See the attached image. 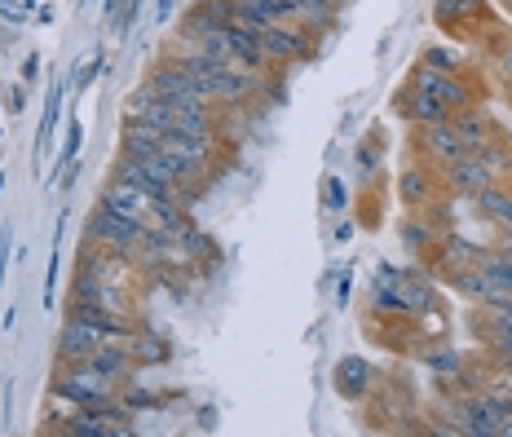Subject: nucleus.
Returning a JSON list of instances; mask_svg holds the SVG:
<instances>
[{
	"label": "nucleus",
	"instance_id": "obj_1",
	"mask_svg": "<svg viewBox=\"0 0 512 437\" xmlns=\"http://www.w3.org/2000/svg\"><path fill=\"white\" fill-rule=\"evenodd\" d=\"M115 393H120V380L106 376L93 358H58V367H53V398L67 407H102Z\"/></svg>",
	"mask_w": 512,
	"mask_h": 437
},
{
	"label": "nucleus",
	"instance_id": "obj_2",
	"mask_svg": "<svg viewBox=\"0 0 512 437\" xmlns=\"http://www.w3.org/2000/svg\"><path fill=\"white\" fill-rule=\"evenodd\" d=\"M146 230L151 226H142V221H133V217H124V212L98 204L89 212L84 239H89L93 248H106V252H115V257L137 261V252H142V243H146Z\"/></svg>",
	"mask_w": 512,
	"mask_h": 437
},
{
	"label": "nucleus",
	"instance_id": "obj_3",
	"mask_svg": "<svg viewBox=\"0 0 512 437\" xmlns=\"http://www.w3.org/2000/svg\"><path fill=\"white\" fill-rule=\"evenodd\" d=\"M256 40H261V53L270 67H296V62H309L318 53V36L301 23H270L261 27Z\"/></svg>",
	"mask_w": 512,
	"mask_h": 437
},
{
	"label": "nucleus",
	"instance_id": "obj_4",
	"mask_svg": "<svg viewBox=\"0 0 512 437\" xmlns=\"http://www.w3.org/2000/svg\"><path fill=\"white\" fill-rule=\"evenodd\" d=\"M407 84H415L420 93L437 98L451 115H455V111H464V106H477V102H482V93H477L464 76H455V71H433V67H424V62L411 71V80H407Z\"/></svg>",
	"mask_w": 512,
	"mask_h": 437
},
{
	"label": "nucleus",
	"instance_id": "obj_5",
	"mask_svg": "<svg viewBox=\"0 0 512 437\" xmlns=\"http://www.w3.org/2000/svg\"><path fill=\"white\" fill-rule=\"evenodd\" d=\"M495 181H504V173H499L495 164H490L486 155H460L455 164L442 168V186L451 190L455 199H473L482 195L486 186H495Z\"/></svg>",
	"mask_w": 512,
	"mask_h": 437
},
{
	"label": "nucleus",
	"instance_id": "obj_6",
	"mask_svg": "<svg viewBox=\"0 0 512 437\" xmlns=\"http://www.w3.org/2000/svg\"><path fill=\"white\" fill-rule=\"evenodd\" d=\"M106 340H120V336H115L111 327L84 318V314H67V318H62V332H58V358H71V362L93 358Z\"/></svg>",
	"mask_w": 512,
	"mask_h": 437
},
{
	"label": "nucleus",
	"instance_id": "obj_7",
	"mask_svg": "<svg viewBox=\"0 0 512 437\" xmlns=\"http://www.w3.org/2000/svg\"><path fill=\"white\" fill-rule=\"evenodd\" d=\"M437 186H442V173H437V164H429V159H420V164H407L398 173V199L407 212H420L429 208L437 199Z\"/></svg>",
	"mask_w": 512,
	"mask_h": 437
},
{
	"label": "nucleus",
	"instance_id": "obj_8",
	"mask_svg": "<svg viewBox=\"0 0 512 437\" xmlns=\"http://www.w3.org/2000/svg\"><path fill=\"white\" fill-rule=\"evenodd\" d=\"M102 204H106V208H115V212H124V217H133V221H142V226H151V208H155V199L146 195L142 186H133L128 177H120V173H115V177L102 186Z\"/></svg>",
	"mask_w": 512,
	"mask_h": 437
},
{
	"label": "nucleus",
	"instance_id": "obj_9",
	"mask_svg": "<svg viewBox=\"0 0 512 437\" xmlns=\"http://www.w3.org/2000/svg\"><path fill=\"white\" fill-rule=\"evenodd\" d=\"M451 124H455V133H460V142H464V155L486 151L495 137H504V133H499V124L486 115L482 102H477V106H464V111H455Z\"/></svg>",
	"mask_w": 512,
	"mask_h": 437
},
{
	"label": "nucleus",
	"instance_id": "obj_10",
	"mask_svg": "<svg viewBox=\"0 0 512 437\" xmlns=\"http://www.w3.org/2000/svg\"><path fill=\"white\" fill-rule=\"evenodd\" d=\"M415 133H420V137H415L420 155L429 159V164H437V168L455 164V159L464 155V142H460V133H455V124H451V120H442V124H424V129H415Z\"/></svg>",
	"mask_w": 512,
	"mask_h": 437
},
{
	"label": "nucleus",
	"instance_id": "obj_11",
	"mask_svg": "<svg viewBox=\"0 0 512 437\" xmlns=\"http://www.w3.org/2000/svg\"><path fill=\"white\" fill-rule=\"evenodd\" d=\"M393 106H398L402 115L415 124V129H424V124H442V120H451V111H446L437 98H429V93H420L415 84H407V89L393 98Z\"/></svg>",
	"mask_w": 512,
	"mask_h": 437
},
{
	"label": "nucleus",
	"instance_id": "obj_12",
	"mask_svg": "<svg viewBox=\"0 0 512 437\" xmlns=\"http://www.w3.org/2000/svg\"><path fill=\"white\" fill-rule=\"evenodd\" d=\"M371 380H376V371H371L367 358L349 354V358L336 362V389H340V398H349V402L367 398V393H371Z\"/></svg>",
	"mask_w": 512,
	"mask_h": 437
},
{
	"label": "nucleus",
	"instance_id": "obj_13",
	"mask_svg": "<svg viewBox=\"0 0 512 437\" xmlns=\"http://www.w3.org/2000/svg\"><path fill=\"white\" fill-rule=\"evenodd\" d=\"M164 129H155V124L146 120H124V133H120V155H133V159H146V155H159V146H164Z\"/></svg>",
	"mask_w": 512,
	"mask_h": 437
},
{
	"label": "nucleus",
	"instance_id": "obj_14",
	"mask_svg": "<svg viewBox=\"0 0 512 437\" xmlns=\"http://www.w3.org/2000/svg\"><path fill=\"white\" fill-rule=\"evenodd\" d=\"M482 345L499 367H512V314H486L482 309Z\"/></svg>",
	"mask_w": 512,
	"mask_h": 437
},
{
	"label": "nucleus",
	"instance_id": "obj_15",
	"mask_svg": "<svg viewBox=\"0 0 512 437\" xmlns=\"http://www.w3.org/2000/svg\"><path fill=\"white\" fill-rule=\"evenodd\" d=\"M473 204L490 226H512V186H504V181H495L482 195H473Z\"/></svg>",
	"mask_w": 512,
	"mask_h": 437
},
{
	"label": "nucleus",
	"instance_id": "obj_16",
	"mask_svg": "<svg viewBox=\"0 0 512 437\" xmlns=\"http://www.w3.org/2000/svg\"><path fill=\"white\" fill-rule=\"evenodd\" d=\"M437 23L442 27H468V18H477V23H490V9L482 0H437Z\"/></svg>",
	"mask_w": 512,
	"mask_h": 437
},
{
	"label": "nucleus",
	"instance_id": "obj_17",
	"mask_svg": "<svg viewBox=\"0 0 512 437\" xmlns=\"http://www.w3.org/2000/svg\"><path fill=\"white\" fill-rule=\"evenodd\" d=\"M477 270L486 274V283L495 287V292L512 296V257L499 248H482V257H477Z\"/></svg>",
	"mask_w": 512,
	"mask_h": 437
},
{
	"label": "nucleus",
	"instance_id": "obj_18",
	"mask_svg": "<svg viewBox=\"0 0 512 437\" xmlns=\"http://www.w3.org/2000/svg\"><path fill=\"white\" fill-rule=\"evenodd\" d=\"M336 14H340V0H301V14H296V23H301L305 31H327L336 23Z\"/></svg>",
	"mask_w": 512,
	"mask_h": 437
},
{
	"label": "nucleus",
	"instance_id": "obj_19",
	"mask_svg": "<svg viewBox=\"0 0 512 437\" xmlns=\"http://www.w3.org/2000/svg\"><path fill=\"white\" fill-rule=\"evenodd\" d=\"M124 345L133 349V358H137V367H146V362H168V345L159 336H151V332H142V327H137L133 336H124Z\"/></svg>",
	"mask_w": 512,
	"mask_h": 437
},
{
	"label": "nucleus",
	"instance_id": "obj_20",
	"mask_svg": "<svg viewBox=\"0 0 512 437\" xmlns=\"http://www.w3.org/2000/svg\"><path fill=\"white\" fill-rule=\"evenodd\" d=\"M424 67H433V71H455V76H460V71H464V58H460V53H455V49H442V45H437V49H424Z\"/></svg>",
	"mask_w": 512,
	"mask_h": 437
},
{
	"label": "nucleus",
	"instance_id": "obj_21",
	"mask_svg": "<svg viewBox=\"0 0 512 437\" xmlns=\"http://www.w3.org/2000/svg\"><path fill=\"white\" fill-rule=\"evenodd\" d=\"M424 358H429V367H433V371H446V376H451V371H460V358H455L446 345L429 349V354H424Z\"/></svg>",
	"mask_w": 512,
	"mask_h": 437
},
{
	"label": "nucleus",
	"instance_id": "obj_22",
	"mask_svg": "<svg viewBox=\"0 0 512 437\" xmlns=\"http://www.w3.org/2000/svg\"><path fill=\"white\" fill-rule=\"evenodd\" d=\"M490 393H495V398H504L508 407H512V367H499L495 376H490V385H486Z\"/></svg>",
	"mask_w": 512,
	"mask_h": 437
},
{
	"label": "nucleus",
	"instance_id": "obj_23",
	"mask_svg": "<svg viewBox=\"0 0 512 437\" xmlns=\"http://www.w3.org/2000/svg\"><path fill=\"white\" fill-rule=\"evenodd\" d=\"M98 67H102V58H93V62H84V67L76 71V89H89V80L98 76Z\"/></svg>",
	"mask_w": 512,
	"mask_h": 437
},
{
	"label": "nucleus",
	"instance_id": "obj_24",
	"mask_svg": "<svg viewBox=\"0 0 512 437\" xmlns=\"http://www.w3.org/2000/svg\"><path fill=\"white\" fill-rule=\"evenodd\" d=\"M9 243H14V239H9V230H5V234H0V287H5V265H9Z\"/></svg>",
	"mask_w": 512,
	"mask_h": 437
},
{
	"label": "nucleus",
	"instance_id": "obj_25",
	"mask_svg": "<svg viewBox=\"0 0 512 437\" xmlns=\"http://www.w3.org/2000/svg\"><path fill=\"white\" fill-rule=\"evenodd\" d=\"M495 248H499V252H508V257H512V226H499V239H495Z\"/></svg>",
	"mask_w": 512,
	"mask_h": 437
},
{
	"label": "nucleus",
	"instance_id": "obj_26",
	"mask_svg": "<svg viewBox=\"0 0 512 437\" xmlns=\"http://www.w3.org/2000/svg\"><path fill=\"white\" fill-rule=\"evenodd\" d=\"M327 199H332V204L340 208V204H345V190H340V186H336V181H327Z\"/></svg>",
	"mask_w": 512,
	"mask_h": 437
},
{
	"label": "nucleus",
	"instance_id": "obj_27",
	"mask_svg": "<svg viewBox=\"0 0 512 437\" xmlns=\"http://www.w3.org/2000/svg\"><path fill=\"white\" fill-rule=\"evenodd\" d=\"M504 437H512V407H508V420H504Z\"/></svg>",
	"mask_w": 512,
	"mask_h": 437
}]
</instances>
